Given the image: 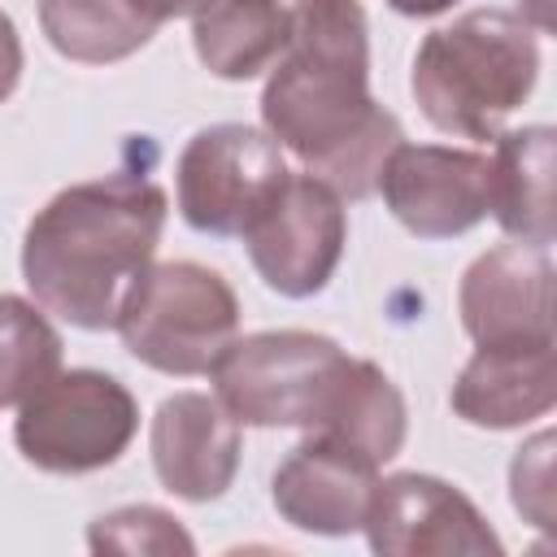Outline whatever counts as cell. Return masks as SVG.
I'll list each match as a JSON object with an SVG mask.
<instances>
[{
	"instance_id": "603a6c76",
	"label": "cell",
	"mask_w": 557,
	"mask_h": 557,
	"mask_svg": "<svg viewBox=\"0 0 557 557\" xmlns=\"http://www.w3.org/2000/svg\"><path fill=\"white\" fill-rule=\"evenodd\" d=\"M144 22H152V26H161V22H174V17H196V13H205L213 0H126Z\"/></svg>"
},
{
	"instance_id": "6da1fadb",
	"label": "cell",
	"mask_w": 557,
	"mask_h": 557,
	"mask_svg": "<svg viewBox=\"0 0 557 557\" xmlns=\"http://www.w3.org/2000/svg\"><path fill=\"white\" fill-rule=\"evenodd\" d=\"M261 122L305 174L344 200L379 191L383 161L405 139L370 96V26L357 0H292L287 44L261 91Z\"/></svg>"
},
{
	"instance_id": "d6986e66",
	"label": "cell",
	"mask_w": 557,
	"mask_h": 557,
	"mask_svg": "<svg viewBox=\"0 0 557 557\" xmlns=\"http://www.w3.org/2000/svg\"><path fill=\"white\" fill-rule=\"evenodd\" d=\"M61 374V335L48 309L0 292V405L30 400L48 379Z\"/></svg>"
},
{
	"instance_id": "8fae6325",
	"label": "cell",
	"mask_w": 557,
	"mask_h": 557,
	"mask_svg": "<svg viewBox=\"0 0 557 557\" xmlns=\"http://www.w3.org/2000/svg\"><path fill=\"white\" fill-rule=\"evenodd\" d=\"M461 326L474 344L553 339V257L540 244L505 239L479 252L457 287Z\"/></svg>"
},
{
	"instance_id": "4fadbf2b",
	"label": "cell",
	"mask_w": 557,
	"mask_h": 557,
	"mask_svg": "<svg viewBox=\"0 0 557 557\" xmlns=\"http://www.w3.org/2000/svg\"><path fill=\"white\" fill-rule=\"evenodd\" d=\"M152 470L183 500H218L239 470V422L205 392H174L157 405L148 431Z\"/></svg>"
},
{
	"instance_id": "ffe728a7",
	"label": "cell",
	"mask_w": 557,
	"mask_h": 557,
	"mask_svg": "<svg viewBox=\"0 0 557 557\" xmlns=\"http://www.w3.org/2000/svg\"><path fill=\"white\" fill-rule=\"evenodd\" d=\"M87 548L91 553H122V557H135V553H152V557H191L196 553V540L183 531V522L157 505H122L113 513H100L87 531Z\"/></svg>"
},
{
	"instance_id": "5bb4252c",
	"label": "cell",
	"mask_w": 557,
	"mask_h": 557,
	"mask_svg": "<svg viewBox=\"0 0 557 557\" xmlns=\"http://www.w3.org/2000/svg\"><path fill=\"white\" fill-rule=\"evenodd\" d=\"M557 405L553 339L540 344H479L453 383V413L470 426L513 431Z\"/></svg>"
},
{
	"instance_id": "cb8c5ba5",
	"label": "cell",
	"mask_w": 557,
	"mask_h": 557,
	"mask_svg": "<svg viewBox=\"0 0 557 557\" xmlns=\"http://www.w3.org/2000/svg\"><path fill=\"white\" fill-rule=\"evenodd\" d=\"M396 13H405V17H435V13H444V9H453L457 0H387Z\"/></svg>"
},
{
	"instance_id": "2e32d148",
	"label": "cell",
	"mask_w": 557,
	"mask_h": 557,
	"mask_svg": "<svg viewBox=\"0 0 557 557\" xmlns=\"http://www.w3.org/2000/svg\"><path fill=\"white\" fill-rule=\"evenodd\" d=\"M405 431H409V413H405L400 387L374 361L348 357V366L331 392V405L309 435L339 440V444L357 448L361 457H370L374 466H383L405 448Z\"/></svg>"
},
{
	"instance_id": "30bf717a",
	"label": "cell",
	"mask_w": 557,
	"mask_h": 557,
	"mask_svg": "<svg viewBox=\"0 0 557 557\" xmlns=\"http://www.w3.org/2000/svg\"><path fill=\"white\" fill-rule=\"evenodd\" d=\"M383 205L418 239H453L487 218V157L448 144H396L379 174Z\"/></svg>"
},
{
	"instance_id": "ba28073f",
	"label": "cell",
	"mask_w": 557,
	"mask_h": 557,
	"mask_svg": "<svg viewBox=\"0 0 557 557\" xmlns=\"http://www.w3.org/2000/svg\"><path fill=\"white\" fill-rule=\"evenodd\" d=\"M261 283L287 300L318 296L348 244L344 196L313 174H287L274 205L244 231Z\"/></svg>"
},
{
	"instance_id": "e0dca14e",
	"label": "cell",
	"mask_w": 557,
	"mask_h": 557,
	"mask_svg": "<svg viewBox=\"0 0 557 557\" xmlns=\"http://www.w3.org/2000/svg\"><path fill=\"white\" fill-rule=\"evenodd\" d=\"M287 44V9L278 0H213L191 22L200 65L226 83H248L278 61Z\"/></svg>"
},
{
	"instance_id": "7c38bea8",
	"label": "cell",
	"mask_w": 557,
	"mask_h": 557,
	"mask_svg": "<svg viewBox=\"0 0 557 557\" xmlns=\"http://www.w3.org/2000/svg\"><path fill=\"white\" fill-rule=\"evenodd\" d=\"M379 466L357 448L309 435L300 440L270 479V500L283 522L309 535H352L366 522Z\"/></svg>"
},
{
	"instance_id": "52a82bcc",
	"label": "cell",
	"mask_w": 557,
	"mask_h": 557,
	"mask_svg": "<svg viewBox=\"0 0 557 557\" xmlns=\"http://www.w3.org/2000/svg\"><path fill=\"white\" fill-rule=\"evenodd\" d=\"M178 213L200 235H244L283 191L287 161L270 131L218 122L178 152Z\"/></svg>"
},
{
	"instance_id": "8992f818",
	"label": "cell",
	"mask_w": 557,
	"mask_h": 557,
	"mask_svg": "<svg viewBox=\"0 0 557 557\" xmlns=\"http://www.w3.org/2000/svg\"><path fill=\"white\" fill-rule=\"evenodd\" d=\"M139 431V405L104 370H61L17 405L13 444L48 474H91L113 466Z\"/></svg>"
},
{
	"instance_id": "3957f363",
	"label": "cell",
	"mask_w": 557,
	"mask_h": 557,
	"mask_svg": "<svg viewBox=\"0 0 557 557\" xmlns=\"http://www.w3.org/2000/svg\"><path fill=\"white\" fill-rule=\"evenodd\" d=\"M540 30L509 9H470L435 26L413 57L409 91L422 117L461 139H496L540 78Z\"/></svg>"
},
{
	"instance_id": "277c9868",
	"label": "cell",
	"mask_w": 557,
	"mask_h": 557,
	"mask_svg": "<svg viewBox=\"0 0 557 557\" xmlns=\"http://www.w3.org/2000/svg\"><path fill=\"white\" fill-rule=\"evenodd\" d=\"M113 331L148 370L178 379L209 374L239 335V296L200 261H161L126 287Z\"/></svg>"
},
{
	"instance_id": "44dd1931",
	"label": "cell",
	"mask_w": 557,
	"mask_h": 557,
	"mask_svg": "<svg viewBox=\"0 0 557 557\" xmlns=\"http://www.w3.org/2000/svg\"><path fill=\"white\" fill-rule=\"evenodd\" d=\"M509 487H513V509H518L531 527L548 531V527H553V431L531 435V440L513 453Z\"/></svg>"
},
{
	"instance_id": "ac0fdd59",
	"label": "cell",
	"mask_w": 557,
	"mask_h": 557,
	"mask_svg": "<svg viewBox=\"0 0 557 557\" xmlns=\"http://www.w3.org/2000/svg\"><path fill=\"white\" fill-rule=\"evenodd\" d=\"M39 26L61 57L83 65L126 61L157 35L126 0H39Z\"/></svg>"
},
{
	"instance_id": "7402d4cb",
	"label": "cell",
	"mask_w": 557,
	"mask_h": 557,
	"mask_svg": "<svg viewBox=\"0 0 557 557\" xmlns=\"http://www.w3.org/2000/svg\"><path fill=\"white\" fill-rule=\"evenodd\" d=\"M17 78H22V39H17L13 17L0 9V104L13 96Z\"/></svg>"
},
{
	"instance_id": "7a4b0ae2",
	"label": "cell",
	"mask_w": 557,
	"mask_h": 557,
	"mask_svg": "<svg viewBox=\"0 0 557 557\" xmlns=\"http://www.w3.org/2000/svg\"><path fill=\"white\" fill-rule=\"evenodd\" d=\"M165 213V191L126 170L57 191L22 239V278L35 305L78 331H109L126 287L152 265Z\"/></svg>"
},
{
	"instance_id": "9c48e42d",
	"label": "cell",
	"mask_w": 557,
	"mask_h": 557,
	"mask_svg": "<svg viewBox=\"0 0 557 557\" xmlns=\"http://www.w3.org/2000/svg\"><path fill=\"white\" fill-rule=\"evenodd\" d=\"M370 548L379 557H500L505 544L479 513V505L448 479L400 470L374 483L366 522Z\"/></svg>"
},
{
	"instance_id": "9a60e30c",
	"label": "cell",
	"mask_w": 557,
	"mask_h": 557,
	"mask_svg": "<svg viewBox=\"0 0 557 557\" xmlns=\"http://www.w3.org/2000/svg\"><path fill=\"white\" fill-rule=\"evenodd\" d=\"M553 139V126H518L496 135V152L487 157V213L505 235L540 248L557 235Z\"/></svg>"
},
{
	"instance_id": "5b68a950",
	"label": "cell",
	"mask_w": 557,
	"mask_h": 557,
	"mask_svg": "<svg viewBox=\"0 0 557 557\" xmlns=\"http://www.w3.org/2000/svg\"><path fill=\"white\" fill-rule=\"evenodd\" d=\"M348 352L318 331H257L235 335L218 357L213 396L239 426H300L313 431Z\"/></svg>"
}]
</instances>
